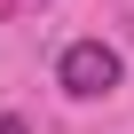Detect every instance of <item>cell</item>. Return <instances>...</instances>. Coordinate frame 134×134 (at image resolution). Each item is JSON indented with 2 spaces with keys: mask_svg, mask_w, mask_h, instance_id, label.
<instances>
[{
  "mask_svg": "<svg viewBox=\"0 0 134 134\" xmlns=\"http://www.w3.org/2000/svg\"><path fill=\"white\" fill-rule=\"evenodd\" d=\"M118 47H103V40H71L63 47V63H55V79H63V95H79V103H95V95H110L118 87Z\"/></svg>",
  "mask_w": 134,
  "mask_h": 134,
  "instance_id": "1",
  "label": "cell"
},
{
  "mask_svg": "<svg viewBox=\"0 0 134 134\" xmlns=\"http://www.w3.org/2000/svg\"><path fill=\"white\" fill-rule=\"evenodd\" d=\"M0 134H32V126H24V118H0Z\"/></svg>",
  "mask_w": 134,
  "mask_h": 134,
  "instance_id": "2",
  "label": "cell"
}]
</instances>
